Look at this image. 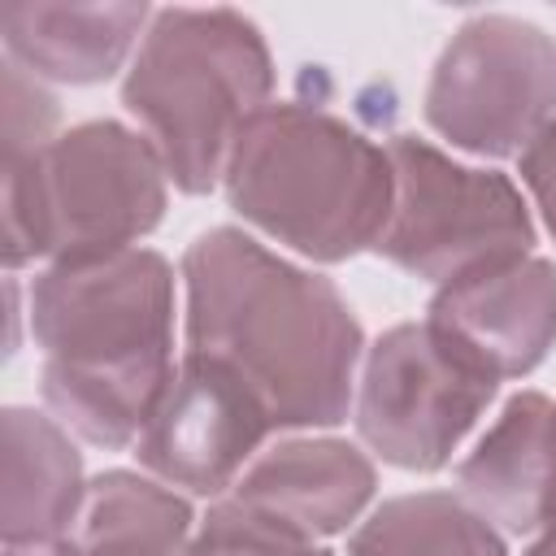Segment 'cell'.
Here are the masks:
<instances>
[{
  "instance_id": "obj_1",
  "label": "cell",
  "mask_w": 556,
  "mask_h": 556,
  "mask_svg": "<svg viewBox=\"0 0 556 556\" xmlns=\"http://www.w3.org/2000/svg\"><path fill=\"white\" fill-rule=\"evenodd\" d=\"M182 326L187 352L239 369L278 430L348 421L365 334L330 278L213 226L182 252Z\"/></svg>"
},
{
  "instance_id": "obj_2",
  "label": "cell",
  "mask_w": 556,
  "mask_h": 556,
  "mask_svg": "<svg viewBox=\"0 0 556 556\" xmlns=\"http://www.w3.org/2000/svg\"><path fill=\"white\" fill-rule=\"evenodd\" d=\"M48 413L96 447H135L174 378V265L152 248L56 261L30 287Z\"/></svg>"
},
{
  "instance_id": "obj_3",
  "label": "cell",
  "mask_w": 556,
  "mask_h": 556,
  "mask_svg": "<svg viewBox=\"0 0 556 556\" xmlns=\"http://www.w3.org/2000/svg\"><path fill=\"white\" fill-rule=\"evenodd\" d=\"M222 187L248 226L308 261L334 265L382 239L395 169L387 143H374L348 117L278 100L235 135Z\"/></svg>"
},
{
  "instance_id": "obj_4",
  "label": "cell",
  "mask_w": 556,
  "mask_h": 556,
  "mask_svg": "<svg viewBox=\"0 0 556 556\" xmlns=\"http://www.w3.org/2000/svg\"><path fill=\"white\" fill-rule=\"evenodd\" d=\"M274 56L235 9H156L122 78V104L178 191L222 182L235 135L269 104Z\"/></svg>"
},
{
  "instance_id": "obj_5",
  "label": "cell",
  "mask_w": 556,
  "mask_h": 556,
  "mask_svg": "<svg viewBox=\"0 0 556 556\" xmlns=\"http://www.w3.org/2000/svg\"><path fill=\"white\" fill-rule=\"evenodd\" d=\"M169 174L143 130L96 117L26 156H4V269L139 248L165 217Z\"/></svg>"
},
{
  "instance_id": "obj_6",
  "label": "cell",
  "mask_w": 556,
  "mask_h": 556,
  "mask_svg": "<svg viewBox=\"0 0 556 556\" xmlns=\"http://www.w3.org/2000/svg\"><path fill=\"white\" fill-rule=\"evenodd\" d=\"M387 156L395 169V200L374 252L395 269L443 287L530 256L534 217L508 174L460 165L417 135H391Z\"/></svg>"
},
{
  "instance_id": "obj_7",
  "label": "cell",
  "mask_w": 556,
  "mask_h": 556,
  "mask_svg": "<svg viewBox=\"0 0 556 556\" xmlns=\"http://www.w3.org/2000/svg\"><path fill=\"white\" fill-rule=\"evenodd\" d=\"M495 391L500 378L443 326L430 317L400 321L361 356L352 421L378 460L434 473L478 426Z\"/></svg>"
},
{
  "instance_id": "obj_8",
  "label": "cell",
  "mask_w": 556,
  "mask_h": 556,
  "mask_svg": "<svg viewBox=\"0 0 556 556\" xmlns=\"http://www.w3.org/2000/svg\"><path fill=\"white\" fill-rule=\"evenodd\" d=\"M421 113L469 156H521L556 117V39L513 13L460 22L430 70Z\"/></svg>"
},
{
  "instance_id": "obj_9",
  "label": "cell",
  "mask_w": 556,
  "mask_h": 556,
  "mask_svg": "<svg viewBox=\"0 0 556 556\" xmlns=\"http://www.w3.org/2000/svg\"><path fill=\"white\" fill-rule=\"evenodd\" d=\"M256 387L217 356L182 352L161 404L135 439L143 473L191 495H226L274 434Z\"/></svg>"
},
{
  "instance_id": "obj_10",
  "label": "cell",
  "mask_w": 556,
  "mask_h": 556,
  "mask_svg": "<svg viewBox=\"0 0 556 556\" xmlns=\"http://www.w3.org/2000/svg\"><path fill=\"white\" fill-rule=\"evenodd\" d=\"M426 317L469 348L500 382L534 374L556 348V265L547 256H517L430 295Z\"/></svg>"
},
{
  "instance_id": "obj_11",
  "label": "cell",
  "mask_w": 556,
  "mask_h": 556,
  "mask_svg": "<svg viewBox=\"0 0 556 556\" xmlns=\"http://www.w3.org/2000/svg\"><path fill=\"white\" fill-rule=\"evenodd\" d=\"M374 486L378 469L356 443L330 434H300L261 447L256 460L226 491V500L295 539L317 543L343 534L369 508Z\"/></svg>"
},
{
  "instance_id": "obj_12",
  "label": "cell",
  "mask_w": 556,
  "mask_h": 556,
  "mask_svg": "<svg viewBox=\"0 0 556 556\" xmlns=\"http://www.w3.org/2000/svg\"><path fill=\"white\" fill-rule=\"evenodd\" d=\"M460 495L513 539L556 521V400L517 391L456 465Z\"/></svg>"
},
{
  "instance_id": "obj_13",
  "label": "cell",
  "mask_w": 556,
  "mask_h": 556,
  "mask_svg": "<svg viewBox=\"0 0 556 556\" xmlns=\"http://www.w3.org/2000/svg\"><path fill=\"white\" fill-rule=\"evenodd\" d=\"M148 22H152L148 4L26 0L0 9V39H4V61L22 65L30 78L87 87L130 65Z\"/></svg>"
},
{
  "instance_id": "obj_14",
  "label": "cell",
  "mask_w": 556,
  "mask_h": 556,
  "mask_svg": "<svg viewBox=\"0 0 556 556\" xmlns=\"http://www.w3.org/2000/svg\"><path fill=\"white\" fill-rule=\"evenodd\" d=\"M0 539L4 547H61L83 504V456L52 413L22 404L4 408V473H0Z\"/></svg>"
},
{
  "instance_id": "obj_15",
  "label": "cell",
  "mask_w": 556,
  "mask_h": 556,
  "mask_svg": "<svg viewBox=\"0 0 556 556\" xmlns=\"http://www.w3.org/2000/svg\"><path fill=\"white\" fill-rule=\"evenodd\" d=\"M195 534L187 495L152 473L104 469L87 482L65 556H182Z\"/></svg>"
},
{
  "instance_id": "obj_16",
  "label": "cell",
  "mask_w": 556,
  "mask_h": 556,
  "mask_svg": "<svg viewBox=\"0 0 556 556\" xmlns=\"http://www.w3.org/2000/svg\"><path fill=\"white\" fill-rule=\"evenodd\" d=\"M348 556H508V547L460 491H408L356 521Z\"/></svg>"
},
{
  "instance_id": "obj_17",
  "label": "cell",
  "mask_w": 556,
  "mask_h": 556,
  "mask_svg": "<svg viewBox=\"0 0 556 556\" xmlns=\"http://www.w3.org/2000/svg\"><path fill=\"white\" fill-rule=\"evenodd\" d=\"M182 556H334V552H326L308 539H295V534L278 530L274 521H265L222 495L195 526Z\"/></svg>"
},
{
  "instance_id": "obj_18",
  "label": "cell",
  "mask_w": 556,
  "mask_h": 556,
  "mask_svg": "<svg viewBox=\"0 0 556 556\" xmlns=\"http://www.w3.org/2000/svg\"><path fill=\"white\" fill-rule=\"evenodd\" d=\"M56 100L30 78L22 65L4 61V156H26L52 143L56 135Z\"/></svg>"
},
{
  "instance_id": "obj_19",
  "label": "cell",
  "mask_w": 556,
  "mask_h": 556,
  "mask_svg": "<svg viewBox=\"0 0 556 556\" xmlns=\"http://www.w3.org/2000/svg\"><path fill=\"white\" fill-rule=\"evenodd\" d=\"M517 174H521V187L530 191V204H534L543 230L556 239V117L521 148Z\"/></svg>"
},
{
  "instance_id": "obj_20",
  "label": "cell",
  "mask_w": 556,
  "mask_h": 556,
  "mask_svg": "<svg viewBox=\"0 0 556 556\" xmlns=\"http://www.w3.org/2000/svg\"><path fill=\"white\" fill-rule=\"evenodd\" d=\"M521 556H556V521L547 526V530H539L530 543H526V552Z\"/></svg>"
}]
</instances>
